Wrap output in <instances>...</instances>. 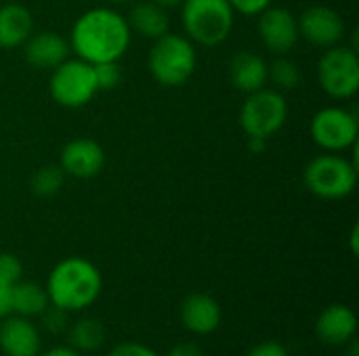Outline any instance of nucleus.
<instances>
[{
  "mask_svg": "<svg viewBox=\"0 0 359 356\" xmlns=\"http://www.w3.org/2000/svg\"><path fill=\"white\" fill-rule=\"evenodd\" d=\"M67 40L74 57L97 65L120 61L133 42V31L126 17L118 8L95 6L84 10L74 21Z\"/></svg>",
  "mask_w": 359,
  "mask_h": 356,
  "instance_id": "f257e3e1",
  "label": "nucleus"
},
{
  "mask_svg": "<svg viewBox=\"0 0 359 356\" xmlns=\"http://www.w3.org/2000/svg\"><path fill=\"white\" fill-rule=\"evenodd\" d=\"M103 287L99 269L80 256L65 258L55 264L46 279V294L50 306L65 313L84 311L97 302Z\"/></svg>",
  "mask_w": 359,
  "mask_h": 356,
  "instance_id": "f03ea898",
  "label": "nucleus"
},
{
  "mask_svg": "<svg viewBox=\"0 0 359 356\" xmlns=\"http://www.w3.org/2000/svg\"><path fill=\"white\" fill-rule=\"evenodd\" d=\"M198 52L196 44L175 31H166L164 36L151 40V48L147 55V69L151 78L164 88L183 86L196 71Z\"/></svg>",
  "mask_w": 359,
  "mask_h": 356,
  "instance_id": "7ed1b4c3",
  "label": "nucleus"
},
{
  "mask_svg": "<svg viewBox=\"0 0 359 356\" xmlns=\"http://www.w3.org/2000/svg\"><path fill=\"white\" fill-rule=\"evenodd\" d=\"M179 8L185 36L200 46L223 44L236 23L229 0H183Z\"/></svg>",
  "mask_w": 359,
  "mask_h": 356,
  "instance_id": "20e7f679",
  "label": "nucleus"
},
{
  "mask_svg": "<svg viewBox=\"0 0 359 356\" xmlns=\"http://www.w3.org/2000/svg\"><path fill=\"white\" fill-rule=\"evenodd\" d=\"M305 189L326 201L345 199L355 191L358 185V164L341 153L316 155L303 170Z\"/></svg>",
  "mask_w": 359,
  "mask_h": 356,
  "instance_id": "39448f33",
  "label": "nucleus"
},
{
  "mask_svg": "<svg viewBox=\"0 0 359 356\" xmlns=\"http://www.w3.org/2000/svg\"><path fill=\"white\" fill-rule=\"evenodd\" d=\"M288 120V101L284 92L265 86L246 94L240 107V126L246 136L269 141L276 136Z\"/></svg>",
  "mask_w": 359,
  "mask_h": 356,
  "instance_id": "423d86ee",
  "label": "nucleus"
},
{
  "mask_svg": "<svg viewBox=\"0 0 359 356\" xmlns=\"http://www.w3.org/2000/svg\"><path fill=\"white\" fill-rule=\"evenodd\" d=\"M48 92L50 99L65 109H80L88 105L99 94L95 67L78 57H67L50 69Z\"/></svg>",
  "mask_w": 359,
  "mask_h": 356,
  "instance_id": "0eeeda50",
  "label": "nucleus"
},
{
  "mask_svg": "<svg viewBox=\"0 0 359 356\" xmlns=\"http://www.w3.org/2000/svg\"><path fill=\"white\" fill-rule=\"evenodd\" d=\"M318 84L330 99H353L359 90L358 48L347 44L324 48L318 61Z\"/></svg>",
  "mask_w": 359,
  "mask_h": 356,
  "instance_id": "6e6552de",
  "label": "nucleus"
},
{
  "mask_svg": "<svg viewBox=\"0 0 359 356\" xmlns=\"http://www.w3.org/2000/svg\"><path fill=\"white\" fill-rule=\"evenodd\" d=\"M309 134L320 149L328 153H343L358 145V115L347 107H324L311 118Z\"/></svg>",
  "mask_w": 359,
  "mask_h": 356,
  "instance_id": "1a4fd4ad",
  "label": "nucleus"
},
{
  "mask_svg": "<svg viewBox=\"0 0 359 356\" xmlns=\"http://www.w3.org/2000/svg\"><path fill=\"white\" fill-rule=\"evenodd\" d=\"M257 34L263 46L273 55H288L301 40L297 15L278 4H269L257 15Z\"/></svg>",
  "mask_w": 359,
  "mask_h": 356,
  "instance_id": "9d476101",
  "label": "nucleus"
},
{
  "mask_svg": "<svg viewBox=\"0 0 359 356\" xmlns=\"http://www.w3.org/2000/svg\"><path fill=\"white\" fill-rule=\"evenodd\" d=\"M299 34L313 46L330 48L343 42L345 38V21L339 10L326 4H313L305 8L299 17Z\"/></svg>",
  "mask_w": 359,
  "mask_h": 356,
  "instance_id": "9b49d317",
  "label": "nucleus"
},
{
  "mask_svg": "<svg viewBox=\"0 0 359 356\" xmlns=\"http://www.w3.org/2000/svg\"><path fill=\"white\" fill-rule=\"evenodd\" d=\"M59 166L65 176H74L80 180L95 178L105 166V151L93 138H72L63 145L59 153Z\"/></svg>",
  "mask_w": 359,
  "mask_h": 356,
  "instance_id": "f8f14e48",
  "label": "nucleus"
},
{
  "mask_svg": "<svg viewBox=\"0 0 359 356\" xmlns=\"http://www.w3.org/2000/svg\"><path fill=\"white\" fill-rule=\"evenodd\" d=\"M69 40L59 31H32L23 42V57L34 69H55L69 57Z\"/></svg>",
  "mask_w": 359,
  "mask_h": 356,
  "instance_id": "ddd939ff",
  "label": "nucleus"
},
{
  "mask_svg": "<svg viewBox=\"0 0 359 356\" xmlns=\"http://www.w3.org/2000/svg\"><path fill=\"white\" fill-rule=\"evenodd\" d=\"M42 338L36 325L19 315H8L0 325V350L6 356H40Z\"/></svg>",
  "mask_w": 359,
  "mask_h": 356,
  "instance_id": "4468645a",
  "label": "nucleus"
},
{
  "mask_svg": "<svg viewBox=\"0 0 359 356\" xmlns=\"http://www.w3.org/2000/svg\"><path fill=\"white\" fill-rule=\"evenodd\" d=\"M358 334V317L345 304L324 308L316 321V336L326 346H345Z\"/></svg>",
  "mask_w": 359,
  "mask_h": 356,
  "instance_id": "2eb2a0df",
  "label": "nucleus"
},
{
  "mask_svg": "<svg viewBox=\"0 0 359 356\" xmlns=\"http://www.w3.org/2000/svg\"><path fill=\"white\" fill-rule=\"evenodd\" d=\"M223 311L219 302L208 294H191L181 304V321L185 329L196 336H208L219 329Z\"/></svg>",
  "mask_w": 359,
  "mask_h": 356,
  "instance_id": "dca6fc26",
  "label": "nucleus"
},
{
  "mask_svg": "<svg viewBox=\"0 0 359 356\" xmlns=\"http://www.w3.org/2000/svg\"><path fill=\"white\" fill-rule=\"evenodd\" d=\"M229 82L236 90L250 94L267 86V61L255 50H240L229 61Z\"/></svg>",
  "mask_w": 359,
  "mask_h": 356,
  "instance_id": "f3484780",
  "label": "nucleus"
},
{
  "mask_svg": "<svg viewBox=\"0 0 359 356\" xmlns=\"http://www.w3.org/2000/svg\"><path fill=\"white\" fill-rule=\"evenodd\" d=\"M34 31V17L27 6L6 2L0 6V48H19Z\"/></svg>",
  "mask_w": 359,
  "mask_h": 356,
  "instance_id": "a211bd4d",
  "label": "nucleus"
},
{
  "mask_svg": "<svg viewBox=\"0 0 359 356\" xmlns=\"http://www.w3.org/2000/svg\"><path fill=\"white\" fill-rule=\"evenodd\" d=\"M126 21L130 25L133 34L137 31L149 40H156V38L164 36L166 31H170V19H168L166 8L154 4L151 0L135 2L126 15Z\"/></svg>",
  "mask_w": 359,
  "mask_h": 356,
  "instance_id": "6ab92c4d",
  "label": "nucleus"
},
{
  "mask_svg": "<svg viewBox=\"0 0 359 356\" xmlns=\"http://www.w3.org/2000/svg\"><path fill=\"white\" fill-rule=\"evenodd\" d=\"M50 306L46 287L34 281H17L13 287V315L32 319L42 317V313Z\"/></svg>",
  "mask_w": 359,
  "mask_h": 356,
  "instance_id": "aec40b11",
  "label": "nucleus"
},
{
  "mask_svg": "<svg viewBox=\"0 0 359 356\" xmlns=\"http://www.w3.org/2000/svg\"><path fill=\"white\" fill-rule=\"evenodd\" d=\"M67 338L69 348H74L76 353H95L105 342V327L97 319H78L69 327Z\"/></svg>",
  "mask_w": 359,
  "mask_h": 356,
  "instance_id": "412c9836",
  "label": "nucleus"
},
{
  "mask_svg": "<svg viewBox=\"0 0 359 356\" xmlns=\"http://www.w3.org/2000/svg\"><path fill=\"white\" fill-rule=\"evenodd\" d=\"M301 67L288 55H276V59L267 63V84H271V88L280 92L297 90L301 86Z\"/></svg>",
  "mask_w": 359,
  "mask_h": 356,
  "instance_id": "4be33fe9",
  "label": "nucleus"
},
{
  "mask_svg": "<svg viewBox=\"0 0 359 356\" xmlns=\"http://www.w3.org/2000/svg\"><path fill=\"white\" fill-rule=\"evenodd\" d=\"M63 183H65V172L61 170V166L46 164L32 174L29 187L36 197H53L63 189Z\"/></svg>",
  "mask_w": 359,
  "mask_h": 356,
  "instance_id": "5701e85b",
  "label": "nucleus"
},
{
  "mask_svg": "<svg viewBox=\"0 0 359 356\" xmlns=\"http://www.w3.org/2000/svg\"><path fill=\"white\" fill-rule=\"evenodd\" d=\"M93 67H95V80H97V88H99V92L114 90L116 86H120V82H122L120 61L97 63V65H93Z\"/></svg>",
  "mask_w": 359,
  "mask_h": 356,
  "instance_id": "b1692460",
  "label": "nucleus"
},
{
  "mask_svg": "<svg viewBox=\"0 0 359 356\" xmlns=\"http://www.w3.org/2000/svg\"><path fill=\"white\" fill-rule=\"evenodd\" d=\"M0 279L13 285L23 279V264L15 254H8V252L0 254Z\"/></svg>",
  "mask_w": 359,
  "mask_h": 356,
  "instance_id": "393cba45",
  "label": "nucleus"
},
{
  "mask_svg": "<svg viewBox=\"0 0 359 356\" xmlns=\"http://www.w3.org/2000/svg\"><path fill=\"white\" fill-rule=\"evenodd\" d=\"M107 356H160L156 350H151L149 346L145 344H139V342H124V344H118L111 348V353Z\"/></svg>",
  "mask_w": 359,
  "mask_h": 356,
  "instance_id": "a878e982",
  "label": "nucleus"
},
{
  "mask_svg": "<svg viewBox=\"0 0 359 356\" xmlns=\"http://www.w3.org/2000/svg\"><path fill=\"white\" fill-rule=\"evenodd\" d=\"M229 4L233 6L236 13H242L246 17H257L269 4H273V0H229Z\"/></svg>",
  "mask_w": 359,
  "mask_h": 356,
  "instance_id": "bb28decb",
  "label": "nucleus"
},
{
  "mask_svg": "<svg viewBox=\"0 0 359 356\" xmlns=\"http://www.w3.org/2000/svg\"><path fill=\"white\" fill-rule=\"evenodd\" d=\"M42 319H44V325H46L53 334L63 332V329L67 327V313L61 311V308H57V306H53L50 311L46 308V311L42 313Z\"/></svg>",
  "mask_w": 359,
  "mask_h": 356,
  "instance_id": "cd10ccee",
  "label": "nucleus"
},
{
  "mask_svg": "<svg viewBox=\"0 0 359 356\" xmlns=\"http://www.w3.org/2000/svg\"><path fill=\"white\" fill-rule=\"evenodd\" d=\"M246 356H290V353L284 344H280L276 340H267V342L257 344Z\"/></svg>",
  "mask_w": 359,
  "mask_h": 356,
  "instance_id": "c85d7f7f",
  "label": "nucleus"
},
{
  "mask_svg": "<svg viewBox=\"0 0 359 356\" xmlns=\"http://www.w3.org/2000/svg\"><path fill=\"white\" fill-rule=\"evenodd\" d=\"M13 283L0 279V319L13 315Z\"/></svg>",
  "mask_w": 359,
  "mask_h": 356,
  "instance_id": "c756f323",
  "label": "nucleus"
},
{
  "mask_svg": "<svg viewBox=\"0 0 359 356\" xmlns=\"http://www.w3.org/2000/svg\"><path fill=\"white\" fill-rule=\"evenodd\" d=\"M166 356H204L202 355V350L196 346V344H179V346H175L170 353Z\"/></svg>",
  "mask_w": 359,
  "mask_h": 356,
  "instance_id": "7c9ffc66",
  "label": "nucleus"
},
{
  "mask_svg": "<svg viewBox=\"0 0 359 356\" xmlns=\"http://www.w3.org/2000/svg\"><path fill=\"white\" fill-rule=\"evenodd\" d=\"M248 149L252 153H263L267 149V141L265 138H257V136H248Z\"/></svg>",
  "mask_w": 359,
  "mask_h": 356,
  "instance_id": "2f4dec72",
  "label": "nucleus"
},
{
  "mask_svg": "<svg viewBox=\"0 0 359 356\" xmlns=\"http://www.w3.org/2000/svg\"><path fill=\"white\" fill-rule=\"evenodd\" d=\"M42 356H82L80 353H76L74 348H67V346H57V348H50L46 350Z\"/></svg>",
  "mask_w": 359,
  "mask_h": 356,
  "instance_id": "473e14b6",
  "label": "nucleus"
},
{
  "mask_svg": "<svg viewBox=\"0 0 359 356\" xmlns=\"http://www.w3.org/2000/svg\"><path fill=\"white\" fill-rule=\"evenodd\" d=\"M151 2L168 10V8H175V6H181V2H183V0H151Z\"/></svg>",
  "mask_w": 359,
  "mask_h": 356,
  "instance_id": "72a5a7b5",
  "label": "nucleus"
},
{
  "mask_svg": "<svg viewBox=\"0 0 359 356\" xmlns=\"http://www.w3.org/2000/svg\"><path fill=\"white\" fill-rule=\"evenodd\" d=\"M345 346H347V355L345 356H359V344L355 338H353L351 342H347Z\"/></svg>",
  "mask_w": 359,
  "mask_h": 356,
  "instance_id": "f704fd0d",
  "label": "nucleus"
},
{
  "mask_svg": "<svg viewBox=\"0 0 359 356\" xmlns=\"http://www.w3.org/2000/svg\"><path fill=\"white\" fill-rule=\"evenodd\" d=\"M358 233H359V229H358V225L353 227V231H351V252L353 254H358Z\"/></svg>",
  "mask_w": 359,
  "mask_h": 356,
  "instance_id": "c9c22d12",
  "label": "nucleus"
},
{
  "mask_svg": "<svg viewBox=\"0 0 359 356\" xmlns=\"http://www.w3.org/2000/svg\"><path fill=\"white\" fill-rule=\"evenodd\" d=\"M135 0H111V4H116V6H120V4H133Z\"/></svg>",
  "mask_w": 359,
  "mask_h": 356,
  "instance_id": "e433bc0d",
  "label": "nucleus"
}]
</instances>
